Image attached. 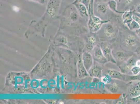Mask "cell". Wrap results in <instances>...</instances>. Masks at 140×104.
I'll list each match as a JSON object with an SVG mask.
<instances>
[{"label":"cell","instance_id":"obj_1","mask_svg":"<svg viewBox=\"0 0 140 104\" xmlns=\"http://www.w3.org/2000/svg\"><path fill=\"white\" fill-rule=\"evenodd\" d=\"M93 11L95 16L103 21L110 20L114 18L121 16L113 12L109 7L107 3L94 1Z\"/></svg>","mask_w":140,"mask_h":104},{"label":"cell","instance_id":"obj_2","mask_svg":"<svg viewBox=\"0 0 140 104\" xmlns=\"http://www.w3.org/2000/svg\"><path fill=\"white\" fill-rule=\"evenodd\" d=\"M94 0H91L88 10L89 18L87 22V26L90 32L95 33L101 29L103 24L109 22L110 20L103 21L97 16H95L93 11V4Z\"/></svg>","mask_w":140,"mask_h":104},{"label":"cell","instance_id":"obj_3","mask_svg":"<svg viewBox=\"0 0 140 104\" xmlns=\"http://www.w3.org/2000/svg\"><path fill=\"white\" fill-rule=\"evenodd\" d=\"M118 17L112 18L110 19L109 22L103 24V26H104V31L107 37L110 38L113 37L115 35V28L114 25Z\"/></svg>","mask_w":140,"mask_h":104},{"label":"cell","instance_id":"obj_4","mask_svg":"<svg viewBox=\"0 0 140 104\" xmlns=\"http://www.w3.org/2000/svg\"><path fill=\"white\" fill-rule=\"evenodd\" d=\"M76 8L79 15L87 22L89 18L88 11L85 5L80 3H72Z\"/></svg>","mask_w":140,"mask_h":104},{"label":"cell","instance_id":"obj_5","mask_svg":"<svg viewBox=\"0 0 140 104\" xmlns=\"http://www.w3.org/2000/svg\"><path fill=\"white\" fill-rule=\"evenodd\" d=\"M134 11L129 10L124 12V13L122 15L121 19L124 25L127 27L130 23L132 21V15Z\"/></svg>","mask_w":140,"mask_h":104},{"label":"cell","instance_id":"obj_6","mask_svg":"<svg viewBox=\"0 0 140 104\" xmlns=\"http://www.w3.org/2000/svg\"><path fill=\"white\" fill-rule=\"evenodd\" d=\"M83 62L84 66L86 70H90L92 65V59L91 55L88 52L84 53L83 55Z\"/></svg>","mask_w":140,"mask_h":104},{"label":"cell","instance_id":"obj_7","mask_svg":"<svg viewBox=\"0 0 140 104\" xmlns=\"http://www.w3.org/2000/svg\"><path fill=\"white\" fill-rule=\"evenodd\" d=\"M109 7L113 12L118 15H122L124 12L119 11L117 10V2L114 0H110L107 3Z\"/></svg>","mask_w":140,"mask_h":104},{"label":"cell","instance_id":"obj_8","mask_svg":"<svg viewBox=\"0 0 140 104\" xmlns=\"http://www.w3.org/2000/svg\"><path fill=\"white\" fill-rule=\"evenodd\" d=\"M130 94L134 97L140 95V82L137 83L131 89Z\"/></svg>","mask_w":140,"mask_h":104},{"label":"cell","instance_id":"obj_9","mask_svg":"<svg viewBox=\"0 0 140 104\" xmlns=\"http://www.w3.org/2000/svg\"><path fill=\"white\" fill-rule=\"evenodd\" d=\"M94 54L95 58L99 61L104 62L106 61V59L104 56V54L102 53L100 48H97L95 49Z\"/></svg>","mask_w":140,"mask_h":104},{"label":"cell","instance_id":"obj_10","mask_svg":"<svg viewBox=\"0 0 140 104\" xmlns=\"http://www.w3.org/2000/svg\"><path fill=\"white\" fill-rule=\"evenodd\" d=\"M101 69L98 66H95L90 70V74L93 76H100L101 73Z\"/></svg>","mask_w":140,"mask_h":104},{"label":"cell","instance_id":"obj_11","mask_svg":"<svg viewBox=\"0 0 140 104\" xmlns=\"http://www.w3.org/2000/svg\"><path fill=\"white\" fill-rule=\"evenodd\" d=\"M126 42L127 44L133 46L136 44V38L134 35L129 34L126 38Z\"/></svg>","mask_w":140,"mask_h":104},{"label":"cell","instance_id":"obj_12","mask_svg":"<svg viewBox=\"0 0 140 104\" xmlns=\"http://www.w3.org/2000/svg\"><path fill=\"white\" fill-rule=\"evenodd\" d=\"M127 27L131 31H135L140 28V26L138 23L134 20H133L129 25Z\"/></svg>","mask_w":140,"mask_h":104},{"label":"cell","instance_id":"obj_13","mask_svg":"<svg viewBox=\"0 0 140 104\" xmlns=\"http://www.w3.org/2000/svg\"><path fill=\"white\" fill-rule=\"evenodd\" d=\"M95 39L93 36H90L87 40V47L89 49L92 48L93 44L95 43Z\"/></svg>","mask_w":140,"mask_h":104},{"label":"cell","instance_id":"obj_14","mask_svg":"<svg viewBox=\"0 0 140 104\" xmlns=\"http://www.w3.org/2000/svg\"><path fill=\"white\" fill-rule=\"evenodd\" d=\"M91 1V0H75L72 3H80L83 4L85 5L88 11Z\"/></svg>","mask_w":140,"mask_h":104},{"label":"cell","instance_id":"obj_15","mask_svg":"<svg viewBox=\"0 0 140 104\" xmlns=\"http://www.w3.org/2000/svg\"><path fill=\"white\" fill-rule=\"evenodd\" d=\"M131 70L134 75H137L140 72V67L136 65L133 67Z\"/></svg>","mask_w":140,"mask_h":104},{"label":"cell","instance_id":"obj_16","mask_svg":"<svg viewBox=\"0 0 140 104\" xmlns=\"http://www.w3.org/2000/svg\"><path fill=\"white\" fill-rule=\"evenodd\" d=\"M132 19L136 22H137L140 26V18L137 16L135 14L133 13V14L132 15Z\"/></svg>","mask_w":140,"mask_h":104},{"label":"cell","instance_id":"obj_17","mask_svg":"<svg viewBox=\"0 0 140 104\" xmlns=\"http://www.w3.org/2000/svg\"><path fill=\"white\" fill-rule=\"evenodd\" d=\"M117 57L119 60H122L123 59L124 54L121 52H119L116 55Z\"/></svg>","mask_w":140,"mask_h":104},{"label":"cell","instance_id":"obj_18","mask_svg":"<svg viewBox=\"0 0 140 104\" xmlns=\"http://www.w3.org/2000/svg\"><path fill=\"white\" fill-rule=\"evenodd\" d=\"M104 54H105L106 56L107 57H109L110 55V52L109 51V49L108 48H106L104 50Z\"/></svg>","mask_w":140,"mask_h":104},{"label":"cell","instance_id":"obj_19","mask_svg":"<svg viewBox=\"0 0 140 104\" xmlns=\"http://www.w3.org/2000/svg\"><path fill=\"white\" fill-rule=\"evenodd\" d=\"M134 12L140 14V4L137 6L135 8L134 11Z\"/></svg>","mask_w":140,"mask_h":104},{"label":"cell","instance_id":"obj_20","mask_svg":"<svg viewBox=\"0 0 140 104\" xmlns=\"http://www.w3.org/2000/svg\"><path fill=\"white\" fill-rule=\"evenodd\" d=\"M132 100L136 102H140V95L138 96L135 97L132 99Z\"/></svg>","mask_w":140,"mask_h":104},{"label":"cell","instance_id":"obj_21","mask_svg":"<svg viewBox=\"0 0 140 104\" xmlns=\"http://www.w3.org/2000/svg\"><path fill=\"white\" fill-rule=\"evenodd\" d=\"M102 81H104V82H106L108 83L110 81V79L108 77H103L102 78Z\"/></svg>","mask_w":140,"mask_h":104},{"label":"cell","instance_id":"obj_22","mask_svg":"<svg viewBox=\"0 0 140 104\" xmlns=\"http://www.w3.org/2000/svg\"><path fill=\"white\" fill-rule=\"evenodd\" d=\"M135 32L137 36L140 38V28L135 30Z\"/></svg>","mask_w":140,"mask_h":104},{"label":"cell","instance_id":"obj_23","mask_svg":"<svg viewBox=\"0 0 140 104\" xmlns=\"http://www.w3.org/2000/svg\"><path fill=\"white\" fill-rule=\"evenodd\" d=\"M29 1H34L36 2L42 4H43L45 3V0H29Z\"/></svg>","mask_w":140,"mask_h":104},{"label":"cell","instance_id":"obj_24","mask_svg":"<svg viewBox=\"0 0 140 104\" xmlns=\"http://www.w3.org/2000/svg\"><path fill=\"white\" fill-rule=\"evenodd\" d=\"M110 0H94V1L101 2L107 3Z\"/></svg>","mask_w":140,"mask_h":104},{"label":"cell","instance_id":"obj_25","mask_svg":"<svg viewBox=\"0 0 140 104\" xmlns=\"http://www.w3.org/2000/svg\"><path fill=\"white\" fill-rule=\"evenodd\" d=\"M13 9H14V11L15 12H18L19 10V9L17 6H14Z\"/></svg>","mask_w":140,"mask_h":104},{"label":"cell","instance_id":"obj_26","mask_svg":"<svg viewBox=\"0 0 140 104\" xmlns=\"http://www.w3.org/2000/svg\"><path fill=\"white\" fill-rule=\"evenodd\" d=\"M136 66L140 67V60H138L136 62Z\"/></svg>","mask_w":140,"mask_h":104},{"label":"cell","instance_id":"obj_27","mask_svg":"<svg viewBox=\"0 0 140 104\" xmlns=\"http://www.w3.org/2000/svg\"><path fill=\"white\" fill-rule=\"evenodd\" d=\"M134 14H135L139 18H140V14L137 13L135 12H134Z\"/></svg>","mask_w":140,"mask_h":104},{"label":"cell","instance_id":"obj_28","mask_svg":"<svg viewBox=\"0 0 140 104\" xmlns=\"http://www.w3.org/2000/svg\"><path fill=\"white\" fill-rule=\"evenodd\" d=\"M114 1H116L117 2V0H114Z\"/></svg>","mask_w":140,"mask_h":104}]
</instances>
